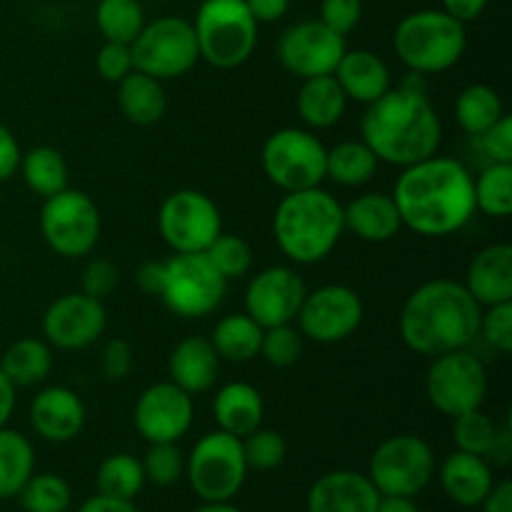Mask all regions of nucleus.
<instances>
[{"label":"nucleus","instance_id":"1","mask_svg":"<svg viewBox=\"0 0 512 512\" xmlns=\"http://www.w3.org/2000/svg\"><path fill=\"white\" fill-rule=\"evenodd\" d=\"M403 228L423 238H448L473 220V173L460 160L430 155L405 165L393 188Z\"/></svg>","mask_w":512,"mask_h":512},{"label":"nucleus","instance_id":"2","mask_svg":"<svg viewBox=\"0 0 512 512\" xmlns=\"http://www.w3.org/2000/svg\"><path fill=\"white\" fill-rule=\"evenodd\" d=\"M483 305L448 278L418 285L400 310V338L423 358L470 348L478 340Z\"/></svg>","mask_w":512,"mask_h":512},{"label":"nucleus","instance_id":"3","mask_svg":"<svg viewBox=\"0 0 512 512\" xmlns=\"http://www.w3.org/2000/svg\"><path fill=\"white\" fill-rule=\"evenodd\" d=\"M360 135L380 163L405 168L438 153L443 123L428 93L393 85L388 93L365 105Z\"/></svg>","mask_w":512,"mask_h":512},{"label":"nucleus","instance_id":"4","mask_svg":"<svg viewBox=\"0 0 512 512\" xmlns=\"http://www.w3.org/2000/svg\"><path fill=\"white\" fill-rule=\"evenodd\" d=\"M343 233V205L320 185L285 193L273 213L275 243L295 265H315L325 260L338 248Z\"/></svg>","mask_w":512,"mask_h":512},{"label":"nucleus","instance_id":"5","mask_svg":"<svg viewBox=\"0 0 512 512\" xmlns=\"http://www.w3.org/2000/svg\"><path fill=\"white\" fill-rule=\"evenodd\" d=\"M393 48L408 70L423 75L445 73L460 63L468 48L465 23L445 10H415L395 25Z\"/></svg>","mask_w":512,"mask_h":512},{"label":"nucleus","instance_id":"6","mask_svg":"<svg viewBox=\"0 0 512 512\" xmlns=\"http://www.w3.org/2000/svg\"><path fill=\"white\" fill-rule=\"evenodd\" d=\"M193 30L200 60L220 70L248 63L258 45V23L245 0H203Z\"/></svg>","mask_w":512,"mask_h":512},{"label":"nucleus","instance_id":"7","mask_svg":"<svg viewBox=\"0 0 512 512\" xmlns=\"http://www.w3.org/2000/svg\"><path fill=\"white\" fill-rule=\"evenodd\" d=\"M185 478L203 503L233 500L248 478L240 438L223 430L203 435L185 458Z\"/></svg>","mask_w":512,"mask_h":512},{"label":"nucleus","instance_id":"8","mask_svg":"<svg viewBox=\"0 0 512 512\" xmlns=\"http://www.w3.org/2000/svg\"><path fill=\"white\" fill-rule=\"evenodd\" d=\"M103 220L88 193L65 188L45 198L40 210V235L60 258H85L100 240Z\"/></svg>","mask_w":512,"mask_h":512},{"label":"nucleus","instance_id":"9","mask_svg":"<svg viewBox=\"0 0 512 512\" xmlns=\"http://www.w3.org/2000/svg\"><path fill=\"white\" fill-rule=\"evenodd\" d=\"M130 53L133 68L160 83L190 73L200 60L193 23L178 15H165L145 23L138 38L130 43Z\"/></svg>","mask_w":512,"mask_h":512},{"label":"nucleus","instance_id":"10","mask_svg":"<svg viewBox=\"0 0 512 512\" xmlns=\"http://www.w3.org/2000/svg\"><path fill=\"white\" fill-rule=\"evenodd\" d=\"M325 155L328 148L313 130L280 128L268 135L260 153L263 173L275 188L285 193L318 188L325 180Z\"/></svg>","mask_w":512,"mask_h":512},{"label":"nucleus","instance_id":"11","mask_svg":"<svg viewBox=\"0 0 512 512\" xmlns=\"http://www.w3.org/2000/svg\"><path fill=\"white\" fill-rule=\"evenodd\" d=\"M158 298L178 318L198 320L220 308L228 280L213 268L205 253H175L165 260Z\"/></svg>","mask_w":512,"mask_h":512},{"label":"nucleus","instance_id":"12","mask_svg":"<svg viewBox=\"0 0 512 512\" xmlns=\"http://www.w3.org/2000/svg\"><path fill=\"white\" fill-rule=\"evenodd\" d=\"M425 395L430 405L450 420L483 408L488 395V368L478 355L470 353V348L435 355L425 373Z\"/></svg>","mask_w":512,"mask_h":512},{"label":"nucleus","instance_id":"13","mask_svg":"<svg viewBox=\"0 0 512 512\" xmlns=\"http://www.w3.org/2000/svg\"><path fill=\"white\" fill-rule=\"evenodd\" d=\"M435 475V453L420 435L400 433L383 440L370 455L368 478L380 495L415 498Z\"/></svg>","mask_w":512,"mask_h":512},{"label":"nucleus","instance_id":"14","mask_svg":"<svg viewBox=\"0 0 512 512\" xmlns=\"http://www.w3.org/2000/svg\"><path fill=\"white\" fill-rule=\"evenodd\" d=\"M158 233L173 253H205L223 233V218L210 195L183 188L160 203Z\"/></svg>","mask_w":512,"mask_h":512},{"label":"nucleus","instance_id":"15","mask_svg":"<svg viewBox=\"0 0 512 512\" xmlns=\"http://www.w3.org/2000/svg\"><path fill=\"white\" fill-rule=\"evenodd\" d=\"M363 318V298L348 285L330 283L305 293L303 305L295 315V328L300 330L303 340L335 345L353 338L363 325Z\"/></svg>","mask_w":512,"mask_h":512},{"label":"nucleus","instance_id":"16","mask_svg":"<svg viewBox=\"0 0 512 512\" xmlns=\"http://www.w3.org/2000/svg\"><path fill=\"white\" fill-rule=\"evenodd\" d=\"M348 50L343 35L333 33L320 20H298L278 38V60L290 75L300 80L333 75Z\"/></svg>","mask_w":512,"mask_h":512},{"label":"nucleus","instance_id":"17","mask_svg":"<svg viewBox=\"0 0 512 512\" xmlns=\"http://www.w3.org/2000/svg\"><path fill=\"white\" fill-rule=\"evenodd\" d=\"M108 328L103 300L85 293L55 298L43 313V340L55 350H85Z\"/></svg>","mask_w":512,"mask_h":512},{"label":"nucleus","instance_id":"18","mask_svg":"<svg viewBox=\"0 0 512 512\" xmlns=\"http://www.w3.org/2000/svg\"><path fill=\"white\" fill-rule=\"evenodd\" d=\"M195 418L193 395L165 380L145 388L133 408V425L145 443H178Z\"/></svg>","mask_w":512,"mask_h":512},{"label":"nucleus","instance_id":"19","mask_svg":"<svg viewBox=\"0 0 512 512\" xmlns=\"http://www.w3.org/2000/svg\"><path fill=\"white\" fill-rule=\"evenodd\" d=\"M305 293H308V285L298 270L290 265H270L253 275L245 288V313L260 328L295 323Z\"/></svg>","mask_w":512,"mask_h":512},{"label":"nucleus","instance_id":"20","mask_svg":"<svg viewBox=\"0 0 512 512\" xmlns=\"http://www.w3.org/2000/svg\"><path fill=\"white\" fill-rule=\"evenodd\" d=\"M88 420L83 398L65 385H48L30 403V425L48 443H70Z\"/></svg>","mask_w":512,"mask_h":512},{"label":"nucleus","instance_id":"21","mask_svg":"<svg viewBox=\"0 0 512 512\" xmlns=\"http://www.w3.org/2000/svg\"><path fill=\"white\" fill-rule=\"evenodd\" d=\"M380 493L368 475L355 470H333L310 485L308 512H375Z\"/></svg>","mask_w":512,"mask_h":512},{"label":"nucleus","instance_id":"22","mask_svg":"<svg viewBox=\"0 0 512 512\" xmlns=\"http://www.w3.org/2000/svg\"><path fill=\"white\" fill-rule=\"evenodd\" d=\"M343 223L348 233L373 245L388 243L403 230V220H400L393 195L380 193V190L360 193L358 198L343 205Z\"/></svg>","mask_w":512,"mask_h":512},{"label":"nucleus","instance_id":"23","mask_svg":"<svg viewBox=\"0 0 512 512\" xmlns=\"http://www.w3.org/2000/svg\"><path fill=\"white\" fill-rule=\"evenodd\" d=\"M333 75L343 88L345 98L353 100V103L370 105L393 88V75H390L388 63L378 53L365 48L345 50L340 63L335 65Z\"/></svg>","mask_w":512,"mask_h":512},{"label":"nucleus","instance_id":"24","mask_svg":"<svg viewBox=\"0 0 512 512\" xmlns=\"http://www.w3.org/2000/svg\"><path fill=\"white\" fill-rule=\"evenodd\" d=\"M465 288L483 308L512 303V248L508 243H493L480 250L468 265Z\"/></svg>","mask_w":512,"mask_h":512},{"label":"nucleus","instance_id":"25","mask_svg":"<svg viewBox=\"0 0 512 512\" xmlns=\"http://www.w3.org/2000/svg\"><path fill=\"white\" fill-rule=\"evenodd\" d=\"M440 488L460 508H480L485 495L493 488V468L483 455L455 450L443 460L438 470Z\"/></svg>","mask_w":512,"mask_h":512},{"label":"nucleus","instance_id":"26","mask_svg":"<svg viewBox=\"0 0 512 512\" xmlns=\"http://www.w3.org/2000/svg\"><path fill=\"white\" fill-rule=\"evenodd\" d=\"M170 383L178 385L188 395L208 393L220 375V358L210 338L190 335L173 348L168 360Z\"/></svg>","mask_w":512,"mask_h":512},{"label":"nucleus","instance_id":"27","mask_svg":"<svg viewBox=\"0 0 512 512\" xmlns=\"http://www.w3.org/2000/svg\"><path fill=\"white\" fill-rule=\"evenodd\" d=\"M263 415V395L255 385L243 383V380L223 385L213 398V418L218 423V430L235 435V438H245L255 428H260Z\"/></svg>","mask_w":512,"mask_h":512},{"label":"nucleus","instance_id":"28","mask_svg":"<svg viewBox=\"0 0 512 512\" xmlns=\"http://www.w3.org/2000/svg\"><path fill=\"white\" fill-rule=\"evenodd\" d=\"M295 108H298L300 120L310 130H328L343 120L345 110H348V98L335 75H318V78L303 80Z\"/></svg>","mask_w":512,"mask_h":512},{"label":"nucleus","instance_id":"29","mask_svg":"<svg viewBox=\"0 0 512 512\" xmlns=\"http://www.w3.org/2000/svg\"><path fill=\"white\" fill-rule=\"evenodd\" d=\"M118 85V108L128 123L148 128L163 120L165 110H168V95L160 80L150 78V75L140 73V70H130Z\"/></svg>","mask_w":512,"mask_h":512},{"label":"nucleus","instance_id":"30","mask_svg":"<svg viewBox=\"0 0 512 512\" xmlns=\"http://www.w3.org/2000/svg\"><path fill=\"white\" fill-rule=\"evenodd\" d=\"M0 370L15 388H33L48 380L53 370V348L40 338H20L8 345L0 358Z\"/></svg>","mask_w":512,"mask_h":512},{"label":"nucleus","instance_id":"31","mask_svg":"<svg viewBox=\"0 0 512 512\" xmlns=\"http://www.w3.org/2000/svg\"><path fill=\"white\" fill-rule=\"evenodd\" d=\"M263 330L248 313H230L215 323L210 343L220 360L228 363H250L260 355V340Z\"/></svg>","mask_w":512,"mask_h":512},{"label":"nucleus","instance_id":"32","mask_svg":"<svg viewBox=\"0 0 512 512\" xmlns=\"http://www.w3.org/2000/svg\"><path fill=\"white\" fill-rule=\"evenodd\" d=\"M380 160L363 140H343L328 148L325 155V178L340 188H360L378 173Z\"/></svg>","mask_w":512,"mask_h":512},{"label":"nucleus","instance_id":"33","mask_svg":"<svg viewBox=\"0 0 512 512\" xmlns=\"http://www.w3.org/2000/svg\"><path fill=\"white\" fill-rule=\"evenodd\" d=\"M505 115L503 98L493 85L470 83L455 98V123L470 138L483 135L490 125L498 123Z\"/></svg>","mask_w":512,"mask_h":512},{"label":"nucleus","instance_id":"34","mask_svg":"<svg viewBox=\"0 0 512 512\" xmlns=\"http://www.w3.org/2000/svg\"><path fill=\"white\" fill-rule=\"evenodd\" d=\"M18 170L23 175L25 185L43 200L68 188V160L53 145H35L28 153L20 155Z\"/></svg>","mask_w":512,"mask_h":512},{"label":"nucleus","instance_id":"35","mask_svg":"<svg viewBox=\"0 0 512 512\" xmlns=\"http://www.w3.org/2000/svg\"><path fill=\"white\" fill-rule=\"evenodd\" d=\"M35 470L33 443L23 433L0 428V500L20 493Z\"/></svg>","mask_w":512,"mask_h":512},{"label":"nucleus","instance_id":"36","mask_svg":"<svg viewBox=\"0 0 512 512\" xmlns=\"http://www.w3.org/2000/svg\"><path fill=\"white\" fill-rule=\"evenodd\" d=\"M475 210L490 218H508L512 213V163H490L473 178Z\"/></svg>","mask_w":512,"mask_h":512},{"label":"nucleus","instance_id":"37","mask_svg":"<svg viewBox=\"0 0 512 512\" xmlns=\"http://www.w3.org/2000/svg\"><path fill=\"white\" fill-rule=\"evenodd\" d=\"M100 495L120 500H135L140 490L145 488L143 463L128 453H115L100 463L98 475H95Z\"/></svg>","mask_w":512,"mask_h":512},{"label":"nucleus","instance_id":"38","mask_svg":"<svg viewBox=\"0 0 512 512\" xmlns=\"http://www.w3.org/2000/svg\"><path fill=\"white\" fill-rule=\"evenodd\" d=\"M95 25L108 43L130 45L145 25L143 5L140 0H100Z\"/></svg>","mask_w":512,"mask_h":512},{"label":"nucleus","instance_id":"39","mask_svg":"<svg viewBox=\"0 0 512 512\" xmlns=\"http://www.w3.org/2000/svg\"><path fill=\"white\" fill-rule=\"evenodd\" d=\"M15 498L25 512H68L73 503V490L60 475L33 473Z\"/></svg>","mask_w":512,"mask_h":512},{"label":"nucleus","instance_id":"40","mask_svg":"<svg viewBox=\"0 0 512 512\" xmlns=\"http://www.w3.org/2000/svg\"><path fill=\"white\" fill-rule=\"evenodd\" d=\"M205 255L228 283L245 278L253 268V248L248 245V240L235 233H220L208 245Z\"/></svg>","mask_w":512,"mask_h":512},{"label":"nucleus","instance_id":"41","mask_svg":"<svg viewBox=\"0 0 512 512\" xmlns=\"http://www.w3.org/2000/svg\"><path fill=\"white\" fill-rule=\"evenodd\" d=\"M243 443V455L248 470H258V473H270L278 470L288 458V440L270 428H255L253 433L240 438Z\"/></svg>","mask_w":512,"mask_h":512},{"label":"nucleus","instance_id":"42","mask_svg":"<svg viewBox=\"0 0 512 512\" xmlns=\"http://www.w3.org/2000/svg\"><path fill=\"white\" fill-rule=\"evenodd\" d=\"M140 463H143L145 483H153L158 488H173L185 475V455L178 443H150Z\"/></svg>","mask_w":512,"mask_h":512},{"label":"nucleus","instance_id":"43","mask_svg":"<svg viewBox=\"0 0 512 512\" xmlns=\"http://www.w3.org/2000/svg\"><path fill=\"white\" fill-rule=\"evenodd\" d=\"M495 433H498V423L490 415H485L483 408L453 418V440L463 453L483 455L485 458Z\"/></svg>","mask_w":512,"mask_h":512},{"label":"nucleus","instance_id":"44","mask_svg":"<svg viewBox=\"0 0 512 512\" xmlns=\"http://www.w3.org/2000/svg\"><path fill=\"white\" fill-rule=\"evenodd\" d=\"M303 355V335L293 323L275 325L263 330L260 340V358L273 368H290Z\"/></svg>","mask_w":512,"mask_h":512},{"label":"nucleus","instance_id":"45","mask_svg":"<svg viewBox=\"0 0 512 512\" xmlns=\"http://www.w3.org/2000/svg\"><path fill=\"white\" fill-rule=\"evenodd\" d=\"M478 338L485 340L495 353L508 355L512 350V303H500L483 308Z\"/></svg>","mask_w":512,"mask_h":512},{"label":"nucleus","instance_id":"46","mask_svg":"<svg viewBox=\"0 0 512 512\" xmlns=\"http://www.w3.org/2000/svg\"><path fill=\"white\" fill-rule=\"evenodd\" d=\"M363 18V0H320V23L348 38Z\"/></svg>","mask_w":512,"mask_h":512},{"label":"nucleus","instance_id":"47","mask_svg":"<svg viewBox=\"0 0 512 512\" xmlns=\"http://www.w3.org/2000/svg\"><path fill=\"white\" fill-rule=\"evenodd\" d=\"M118 265H113L110 260H90L83 270V280H80V293L90 295L95 300H105L115 288H118Z\"/></svg>","mask_w":512,"mask_h":512},{"label":"nucleus","instance_id":"48","mask_svg":"<svg viewBox=\"0 0 512 512\" xmlns=\"http://www.w3.org/2000/svg\"><path fill=\"white\" fill-rule=\"evenodd\" d=\"M95 68H98L100 78L103 80H108V83H120L130 70H135L130 45L108 43V40H105L103 48H100L98 55H95Z\"/></svg>","mask_w":512,"mask_h":512},{"label":"nucleus","instance_id":"49","mask_svg":"<svg viewBox=\"0 0 512 512\" xmlns=\"http://www.w3.org/2000/svg\"><path fill=\"white\" fill-rule=\"evenodd\" d=\"M475 140L490 163H512V118L508 113Z\"/></svg>","mask_w":512,"mask_h":512},{"label":"nucleus","instance_id":"50","mask_svg":"<svg viewBox=\"0 0 512 512\" xmlns=\"http://www.w3.org/2000/svg\"><path fill=\"white\" fill-rule=\"evenodd\" d=\"M133 370V348H130L128 340L123 338H110L105 343L103 353H100V373L105 380H125Z\"/></svg>","mask_w":512,"mask_h":512},{"label":"nucleus","instance_id":"51","mask_svg":"<svg viewBox=\"0 0 512 512\" xmlns=\"http://www.w3.org/2000/svg\"><path fill=\"white\" fill-rule=\"evenodd\" d=\"M20 155H23V150H20L18 138H15L8 125L0 123V183H5V180L18 173Z\"/></svg>","mask_w":512,"mask_h":512},{"label":"nucleus","instance_id":"52","mask_svg":"<svg viewBox=\"0 0 512 512\" xmlns=\"http://www.w3.org/2000/svg\"><path fill=\"white\" fill-rule=\"evenodd\" d=\"M490 468H508L512 460V430L510 425H498L493 443H490L488 453H485Z\"/></svg>","mask_w":512,"mask_h":512},{"label":"nucleus","instance_id":"53","mask_svg":"<svg viewBox=\"0 0 512 512\" xmlns=\"http://www.w3.org/2000/svg\"><path fill=\"white\" fill-rule=\"evenodd\" d=\"M250 15L255 18V23H278L280 18H285L290 8V0H245Z\"/></svg>","mask_w":512,"mask_h":512},{"label":"nucleus","instance_id":"54","mask_svg":"<svg viewBox=\"0 0 512 512\" xmlns=\"http://www.w3.org/2000/svg\"><path fill=\"white\" fill-rule=\"evenodd\" d=\"M448 15H453L460 23H470V20H478L483 15V10L488 8V0H440Z\"/></svg>","mask_w":512,"mask_h":512},{"label":"nucleus","instance_id":"55","mask_svg":"<svg viewBox=\"0 0 512 512\" xmlns=\"http://www.w3.org/2000/svg\"><path fill=\"white\" fill-rule=\"evenodd\" d=\"M480 508L483 512H512V480L505 478L500 483H493Z\"/></svg>","mask_w":512,"mask_h":512},{"label":"nucleus","instance_id":"56","mask_svg":"<svg viewBox=\"0 0 512 512\" xmlns=\"http://www.w3.org/2000/svg\"><path fill=\"white\" fill-rule=\"evenodd\" d=\"M163 275H165V265L163 263H143L135 273V283L143 293L148 295H160V288H163Z\"/></svg>","mask_w":512,"mask_h":512},{"label":"nucleus","instance_id":"57","mask_svg":"<svg viewBox=\"0 0 512 512\" xmlns=\"http://www.w3.org/2000/svg\"><path fill=\"white\" fill-rule=\"evenodd\" d=\"M78 512H140L133 505V500H120V498H108V495H93V498L85 500L80 505Z\"/></svg>","mask_w":512,"mask_h":512},{"label":"nucleus","instance_id":"58","mask_svg":"<svg viewBox=\"0 0 512 512\" xmlns=\"http://www.w3.org/2000/svg\"><path fill=\"white\" fill-rule=\"evenodd\" d=\"M15 385L5 378V373L0 370V428H5L15 410Z\"/></svg>","mask_w":512,"mask_h":512},{"label":"nucleus","instance_id":"59","mask_svg":"<svg viewBox=\"0 0 512 512\" xmlns=\"http://www.w3.org/2000/svg\"><path fill=\"white\" fill-rule=\"evenodd\" d=\"M375 512H420L415 505V498H405V495H380L378 510Z\"/></svg>","mask_w":512,"mask_h":512},{"label":"nucleus","instance_id":"60","mask_svg":"<svg viewBox=\"0 0 512 512\" xmlns=\"http://www.w3.org/2000/svg\"><path fill=\"white\" fill-rule=\"evenodd\" d=\"M193 512H243L240 508H235V505H230V500H225V503H203L198 510Z\"/></svg>","mask_w":512,"mask_h":512}]
</instances>
